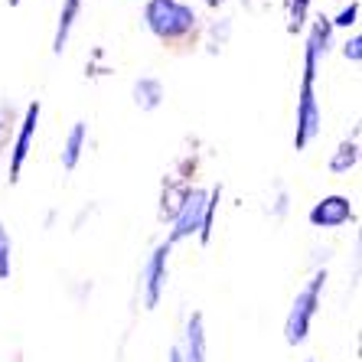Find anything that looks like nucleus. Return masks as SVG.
Segmentation results:
<instances>
[{
	"label": "nucleus",
	"mask_w": 362,
	"mask_h": 362,
	"mask_svg": "<svg viewBox=\"0 0 362 362\" xmlns=\"http://www.w3.org/2000/svg\"><path fill=\"white\" fill-rule=\"evenodd\" d=\"M337 46V33L329 26L327 13L310 17L303 30V52H300V85H297V105H294V151H310L317 137L323 134V105H320V69L323 59Z\"/></svg>",
	"instance_id": "nucleus-1"
},
{
	"label": "nucleus",
	"mask_w": 362,
	"mask_h": 362,
	"mask_svg": "<svg viewBox=\"0 0 362 362\" xmlns=\"http://www.w3.org/2000/svg\"><path fill=\"white\" fill-rule=\"evenodd\" d=\"M141 26L167 49H193L199 42L202 17L189 0H144Z\"/></svg>",
	"instance_id": "nucleus-2"
},
{
	"label": "nucleus",
	"mask_w": 362,
	"mask_h": 362,
	"mask_svg": "<svg viewBox=\"0 0 362 362\" xmlns=\"http://www.w3.org/2000/svg\"><path fill=\"white\" fill-rule=\"evenodd\" d=\"M327 284H329V264H320V268H310L307 281L297 287L294 300L284 313V343L291 349L303 346L313 333V323L323 310V297H327Z\"/></svg>",
	"instance_id": "nucleus-3"
},
{
	"label": "nucleus",
	"mask_w": 362,
	"mask_h": 362,
	"mask_svg": "<svg viewBox=\"0 0 362 362\" xmlns=\"http://www.w3.org/2000/svg\"><path fill=\"white\" fill-rule=\"evenodd\" d=\"M40 121H42V101L30 98L23 108H20L17 131H13V137H10L7 157H4V183L7 186H17L20 180H23L26 163H30V157H33V151H36Z\"/></svg>",
	"instance_id": "nucleus-4"
},
{
	"label": "nucleus",
	"mask_w": 362,
	"mask_h": 362,
	"mask_svg": "<svg viewBox=\"0 0 362 362\" xmlns=\"http://www.w3.org/2000/svg\"><path fill=\"white\" fill-rule=\"evenodd\" d=\"M170 258H173V248H170L163 238L144 255L141 271H137V303H141V310L153 313L163 303V297H167Z\"/></svg>",
	"instance_id": "nucleus-5"
},
{
	"label": "nucleus",
	"mask_w": 362,
	"mask_h": 362,
	"mask_svg": "<svg viewBox=\"0 0 362 362\" xmlns=\"http://www.w3.org/2000/svg\"><path fill=\"white\" fill-rule=\"evenodd\" d=\"M359 222V212H356V199L346 193H323L317 202H310L307 209V226L313 232H339V228H349Z\"/></svg>",
	"instance_id": "nucleus-6"
},
{
	"label": "nucleus",
	"mask_w": 362,
	"mask_h": 362,
	"mask_svg": "<svg viewBox=\"0 0 362 362\" xmlns=\"http://www.w3.org/2000/svg\"><path fill=\"white\" fill-rule=\"evenodd\" d=\"M202 209H206V186L196 183L193 189L186 193V199L180 202L177 216L167 222L163 242H167L170 248H177V245H183V242H196V238H199V228H202Z\"/></svg>",
	"instance_id": "nucleus-7"
},
{
	"label": "nucleus",
	"mask_w": 362,
	"mask_h": 362,
	"mask_svg": "<svg viewBox=\"0 0 362 362\" xmlns=\"http://www.w3.org/2000/svg\"><path fill=\"white\" fill-rule=\"evenodd\" d=\"M177 349L183 362H209V327H206V313L202 310H189L183 317Z\"/></svg>",
	"instance_id": "nucleus-8"
},
{
	"label": "nucleus",
	"mask_w": 362,
	"mask_h": 362,
	"mask_svg": "<svg viewBox=\"0 0 362 362\" xmlns=\"http://www.w3.org/2000/svg\"><path fill=\"white\" fill-rule=\"evenodd\" d=\"M88 147H92V127H88V121H72V127L66 131L62 147H59V167L66 173H76L82 167Z\"/></svg>",
	"instance_id": "nucleus-9"
},
{
	"label": "nucleus",
	"mask_w": 362,
	"mask_h": 362,
	"mask_svg": "<svg viewBox=\"0 0 362 362\" xmlns=\"http://www.w3.org/2000/svg\"><path fill=\"white\" fill-rule=\"evenodd\" d=\"M359 160H362V141H359V127H353L343 141L329 151L327 157V173L329 177H349L359 170Z\"/></svg>",
	"instance_id": "nucleus-10"
},
{
	"label": "nucleus",
	"mask_w": 362,
	"mask_h": 362,
	"mask_svg": "<svg viewBox=\"0 0 362 362\" xmlns=\"http://www.w3.org/2000/svg\"><path fill=\"white\" fill-rule=\"evenodd\" d=\"M163 101H167V85H163L160 76H153V72H144L131 82V105H134L141 115H153V111L163 108Z\"/></svg>",
	"instance_id": "nucleus-11"
},
{
	"label": "nucleus",
	"mask_w": 362,
	"mask_h": 362,
	"mask_svg": "<svg viewBox=\"0 0 362 362\" xmlns=\"http://www.w3.org/2000/svg\"><path fill=\"white\" fill-rule=\"evenodd\" d=\"M232 33H235V20L228 17V13H222V17L216 13L212 20H202L199 42H196V46H202L206 56H222L226 46L232 42Z\"/></svg>",
	"instance_id": "nucleus-12"
},
{
	"label": "nucleus",
	"mask_w": 362,
	"mask_h": 362,
	"mask_svg": "<svg viewBox=\"0 0 362 362\" xmlns=\"http://www.w3.org/2000/svg\"><path fill=\"white\" fill-rule=\"evenodd\" d=\"M85 0H62L59 17H56V30H52V56H62L72 42V33H76L78 20H82Z\"/></svg>",
	"instance_id": "nucleus-13"
},
{
	"label": "nucleus",
	"mask_w": 362,
	"mask_h": 362,
	"mask_svg": "<svg viewBox=\"0 0 362 362\" xmlns=\"http://www.w3.org/2000/svg\"><path fill=\"white\" fill-rule=\"evenodd\" d=\"M222 196H226V186L212 183L206 186V209H202V228H199V245H209L216 235V226H219V209H222Z\"/></svg>",
	"instance_id": "nucleus-14"
},
{
	"label": "nucleus",
	"mask_w": 362,
	"mask_h": 362,
	"mask_svg": "<svg viewBox=\"0 0 362 362\" xmlns=\"http://www.w3.org/2000/svg\"><path fill=\"white\" fill-rule=\"evenodd\" d=\"M313 17V0H284V30L287 36H303Z\"/></svg>",
	"instance_id": "nucleus-15"
},
{
	"label": "nucleus",
	"mask_w": 362,
	"mask_h": 362,
	"mask_svg": "<svg viewBox=\"0 0 362 362\" xmlns=\"http://www.w3.org/2000/svg\"><path fill=\"white\" fill-rule=\"evenodd\" d=\"M291 209H294V199H291V189H287L284 183H274L268 193V206H264V216H268L271 222H284L287 216H291Z\"/></svg>",
	"instance_id": "nucleus-16"
},
{
	"label": "nucleus",
	"mask_w": 362,
	"mask_h": 362,
	"mask_svg": "<svg viewBox=\"0 0 362 362\" xmlns=\"http://www.w3.org/2000/svg\"><path fill=\"white\" fill-rule=\"evenodd\" d=\"M13 255H17V242H13V232L4 219H0V284H10L13 281Z\"/></svg>",
	"instance_id": "nucleus-17"
},
{
	"label": "nucleus",
	"mask_w": 362,
	"mask_h": 362,
	"mask_svg": "<svg viewBox=\"0 0 362 362\" xmlns=\"http://www.w3.org/2000/svg\"><path fill=\"white\" fill-rule=\"evenodd\" d=\"M359 17H362L359 0H343V7L337 13H329V26H333V33H353V30H359Z\"/></svg>",
	"instance_id": "nucleus-18"
},
{
	"label": "nucleus",
	"mask_w": 362,
	"mask_h": 362,
	"mask_svg": "<svg viewBox=\"0 0 362 362\" xmlns=\"http://www.w3.org/2000/svg\"><path fill=\"white\" fill-rule=\"evenodd\" d=\"M17 118H20V108L13 105L10 98L0 101V163L7 157V147H10V137L17 131Z\"/></svg>",
	"instance_id": "nucleus-19"
},
{
	"label": "nucleus",
	"mask_w": 362,
	"mask_h": 362,
	"mask_svg": "<svg viewBox=\"0 0 362 362\" xmlns=\"http://www.w3.org/2000/svg\"><path fill=\"white\" fill-rule=\"evenodd\" d=\"M111 72H115V69L105 62V49L95 46L92 56H88V62H85V78H88V82H98V78H108Z\"/></svg>",
	"instance_id": "nucleus-20"
},
{
	"label": "nucleus",
	"mask_w": 362,
	"mask_h": 362,
	"mask_svg": "<svg viewBox=\"0 0 362 362\" xmlns=\"http://www.w3.org/2000/svg\"><path fill=\"white\" fill-rule=\"evenodd\" d=\"M339 56H343V59L349 62L353 69L362 66V33H359V30L346 33V40L339 42Z\"/></svg>",
	"instance_id": "nucleus-21"
},
{
	"label": "nucleus",
	"mask_w": 362,
	"mask_h": 362,
	"mask_svg": "<svg viewBox=\"0 0 362 362\" xmlns=\"http://www.w3.org/2000/svg\"><path fill=\"white\" fill-rule=\"evenodd\" d=\"M199 4H202V7H206V10H212V13H219V10L226 7L228 0H199Z\"/></svg>",
	"instance_id": "nucleus-22"
},
{
	"label": "nucleus",
	"mask_w": 362,
	"mask_h": 362,
	"mask_svg": "<svg viewBox=\"0 0 362 362\" xmlns=\"http://www.w3.org/2000/svg\"><path fill=\"white\" fill-rule=\"evenodd\" d=\"M167 362H183V359H180V349H177V343H173V346H170V349H167Z\"/></svg>",
	"instance_id": "nucleus-23"
},
{
	"label": "nucleus",
	"mask_w": 362,
	"mask_h": 362,
	"mask_svg": "<svg viewBox=\"0 0 362 362\" xmlns=\"http://www.w3.org/2000/svg\"><path fill=\"white\" fill-rule=\"evenodd\" d=\"M7 7H10V10H17V7H23V0H7Z\"/></svg>",
	"instance_id": "nucleus-24"
},
{
	"label": "nucleus",
	"mask_w": 362,
	"mask_h": 362,
	"mask_svg": "<svg viewBox=\"0 0 362 362\" xmlns=\"http://www.w3.org/2000/svg\"><path fill=\"white\" fill-rule=\"evenodd\" d=\"M300 362H317V359H300Z\"/></svg>",
	"instance_id": "nucleus-25"
}]
</instances>
